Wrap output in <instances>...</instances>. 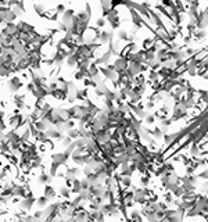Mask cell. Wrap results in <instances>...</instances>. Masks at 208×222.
<instances>
[{"label": "cell", "instance_id": "6da1fadb", "mask_svg": "<svg viewBox=\"0 0 208 222\" xmlns=\"http://www.w3.org/2000/svg\"><path fill=\"white\" fill-rule=\"evenodd\" d=\"M35 203V199L32 196L26 197V199L21 200L20 201V206H21V211H29V210L32 208V206H34Z\"/></svg>", "mask_w": 208, "mask_h": 222}, {"label": "cell", "instance_id": "7a4b0ae2", "mask_svg": "<svg viewBox=\"0 0 208 222\" xmlns=\"http://www.w3.org/2000/svg\"><path fill=\"white\" fill-rule=\"evenodd\" d=\"M8 86H10V90L11 92H17L18 89L21 88V81H20V78H13L10 82H8Z\"/></svg>", "mask_w": 208, "mask_h": 222}, {"label": "cell", "instance_id": "3957f363", "mask_svg": "<svg viewBox=\"0 0 208 222\" xmlns=\"http://www.w3.org/2000/svg\"><path fill=\"white\" fill-rule=\"evenodd\" d=\"M52 158H53V161L54 162H57V164H65V161H67V158H68V156L65 154V153H60V154H54V156H52Z\"/></svg>", "mask_w": 208, "mask_h": 222}, {"label": "cell", "instance_id": "277c9868", "mask_svg": "<svg viewBox=\"0 0 208 222\" xmlns=\"http://www.w3.org/2000/svg\"><path fill=\"white\" fill-rule=\"evenodd\" d=\"M44 197H46L47 200H53L56 197V190L52 188V186L47 185L46 188H44Z\"/></svg>", "mask_w": 208, "mask_h": 222}, {"label": "cell", "instance_id": "5b68a950", "mask_svg": "<svg viewBox=\"0 0 208 222\" xmlns=\"http://www.w3.org/2000/svg\"><path fill=\"white\" fill-rule=\"evenodd\" d=\"M82 190H83V189H82V180L75 179V180H74V183H72V188H71V192H72V193L79 194Z\"/></svg>", "mask_w": 208, "mask_h": 222}, {"label": "cell", "instance_id": "8992f818", "mask_svg": "<svg viewBox=\"0 0 208 222\" xmlns=\"http://www.w3.org/2000/svg\"><path fill=\"white\" fill-rule=\"evenodd\" d=\"M38 182L42 183V185H46L47 186V183L50 182V175H47V174H40L39 178H38Z\"/></svg>", "mask_w": 208, "mask_h": 222}, {"label": "cell", "instance_id": "52a82bcc", "mask_svg": "<svg viewBox=\"0 0 208 222\" xmlns=\"http://www.w3.org/2000/svg\"><path fill=\"white\" fill-rule=\"evenodd\" d=\"M70 194H71V189L68 186H62L60 189V196L64 197V199H70Z\"/></svg>", "mask_w": 208, "mask_h": 222}, {"label": "cell", "instance_id": "ba28073f", "mask_svg": "<svg viewBox=\"0 0 208 222\" xmlns=\"http://www.w3.org/2000/svg\"><path fill=\"white\" fill-rule=\"evenodd\" d=\"M130 185H132V180H130L129 176H122V179H121V186H122L124 189H129Z\"/></svg>", "mask_w": 208, "mask_h": 222}, {"label": "cell", "instance_id": "9c48e42d", "mask_svg": "<svg viewBox=\"0 0 208 222\" xmlns=\"http://www.w3.org/2000/svg\"><path fill=\"white\" fill-rule=\"evenodd\" d=\"M46 135L53 139H62V133H60L58 131H47Z\"/></svg>", "mask_w": 208, "mask_h": 222}, {"label": "cell", "instance_id": "30bf717a", "mask_svg": "<svg viewBox=\"0 0 208 222\" xmlns=\"http://www.w3.org/2000/svg\"><path fill=\"white\" fill-rule=\"evenodd\" d=\"M36 204H38V207L39 208H43V207H46V204H47V199L46 197H39V199L36 200Z\"/></svg>", "mask_w": 208, "mask_h": 222}, {"label": "cell", "instance_id": "8fae6325", "mask_svg": "<svg viewBox=\"0 0 208 222\" xmlns=\"http://www.w3.org/2000/svg\"><path fill=\"white\" fill-rule=\"evenodd\" d=\"M58 167H60V164H57V162L53 161L52 167H50V175L54 176V175H56V172H57V168H58Z\"/></svg>", "mask_w": 208, "mask_h": 222}, {"label": "cell", "instance_id": "7c38bea8", "mask_svg": "<svg viewBox=\"0 0 208 222\" xmlns=\"http://www.w3.org/2000/svg\"><path fill=\"white\" fill-rule=\"evenodd\" d=\"M29 135H31V129H29V128H26V129H25V132H24V135L21 136V142L24 143V142H26V140H28V139H29Z\"/></svg>", "mask_w": 208, "mask_h": 222}, {"label": "cell", "instance_id": "4fadbf2b", "mask_svg": "<svg viewBox=\"0 0 208 222\" xmlns=\"http://www.w3.org/2000/svg\"><path fill=\"white\" fill-rule=\"evenodd\" d=\"M197 154H198V147H197V144H196V143H193L192 149H190V156L197 157Z\"/></svg>", "mask_w": 208, "mask_h": 222}, {"label": "cell", "instance_id": "5bb4252c", "mask_svg": "<svg viewBox=\"0 0 208 222\" xmlns=\"http://www.w3.org/2000/svg\"><path fill=\"white\" fill-rule=\"evenodd\" d=\"M146 221H147V222H160L156 214H148L147 217H146Z\"/></svg>", "mask_w": 208, "mask_h": 222}, {"label": "cell", "instance_id": "9a60e30c", "mask_svg": "<svg viewBox=\"0 0 208 222\" xmlns=\"http://www.w3.org/2000/svg\"><path fill=\"white\" fill-rule=\"evenodd\" d=\"M154 135V138L156 139H161L162 138V135H164V133H162V131H161V128H157V129H154V132H151Z\"/></svg>", "mask_w": 208, "mask_h": 222}, {"label": "cell", "instance_id": "2e32d148", "mask_svg": "<svg viewBox=\"0 0 208 222\" xmlns=\"http://www.w3.org/2000/svg\"><path fill=\"white\" fill-rule=\"evenodd\" d=\"M68 136L70 138H78V136H81V132L76 131V129H71V131H68Z\"/></svg>", "mask_w": 208, "mask_h": 222}, {"label": "cell", "instance_id": "e0dca14e", "mask_svg": "<svg viewBox=\"0 0 208 222\" xmlns=\"http://www.w3.org/2000/svg\"><path fill=\"white\" fill-rule=\"evenodd\" d=\"M164 200H165V203H166V204H172V201H174L175 199L172 197V193L169 192V193H166L165 196H164Z\"/></svg>", "mask_w": 208, "mask_h": 222}, {"label": "cell", "instance_id": "ac0fdd59", "mask_svg": "<svg viewBox=\"0 0 208 222\" xmlns=\"http://www.w3.org/2000/svg\"><path fill=\"white\" fill-rule=\"evenodd\" d=\"M194 38H197V39H203V38H206V31H198V32H194Z\"/></svg>", "mask_w": 208, "mask_h": 222}, {"label": "cell", "instance_id": "d6986e66", "mask_svg": "<svg viewBox=\"0 0 208 222\" xmlns=\"http://www.w3.org/2000/svg\"><path fill=\"white\" fill-rule=\"evenodd\" d=\"M140 182H142V185H143L144 188H146V186H147L148 183H150V178H148L147 175H143V176L140 178Z\"/></svg>", "mask_w": 208, "mask_h": 222}, {"label": "cell", "instance_id": "ffe728a7", "mask_svg": "<svg viewBox=\"0 0 208 222\" xmlns=\"http://www.w3.org/2000/svg\"><path fill=\"white\" fill-rule=\"evenodd\" d=\"M182 220H183V217H180L179 214H176L175 217H172V218H169V222H182Z\"/></svg>", "mask_w": 208, "mask_h": 222}, {"label": "cell", "instance_id": "44dd1931", "mask_svg": "<svg viewBox=\"0 0 208 222\" xmlns=\"http://www.w3.org/2000/svg\"><path fill=\"white\" fill-rule=\"evenodd\" d=\"M118 38H120V39H122V40H128V39H129V38H128V34L125 31H120V32H118Z\"/></svg>", "mask_w": 208, "mask_h": 222}, {"label": "cell", "instance_id": "7402d4cb", "mask_svg": "<svg viewBox=\"0 0 208 222\" xmlns=\"http://www.w3.org/2000/svg\"><path fill=\"white\" fill-rule=\"evenodd\" d=\"M35 10H36L38 14H43V13H44V11H43V7H42V6H38V4H35Z\"/></svg>", "mask_w": 208, "mask_h": 222}, {"label": "cell", "instance_id": "603a6c76", "mask_svg": "<svg viewBox=\"0 0 208 222\" xmlns=\"http://www.w3.org/2000/svg\"><path fill=\"white\" fill-rule=\"evenodd\" d=\"M198 178H203V179H208V170H206V171H203V172L198 175Z\"/></svg>", "mask_w": 208, "mask_h": 222}, {"label": "cell", "instance_id": "cb8c5ba5", "mask_svg": "<svg viewBox=\"0 0 208 222\" xmlns=\"http://www.w3.org/2000/svg\"><path fill=\"white\" fill-rule=\"evenodd\" d=\"M146 121H147V124H153L154 122V115H147V117H146Z\"/></svg>", "mask_w": 208, "mask_h": 222}, {"label": "cell", "instance_id": "d4e9b609", "mask_svg": "<svg viewBox=\"0 0 208 222\" xmlns=\"http://www.w3.org/2000/svg\"><path fill=\"white\" fill-rule=\"evenodd\" d=\"M106 25V20L104 18H99L97 20V26H104Z\"/></svg>", "mask_w": 208, "mask_h": 222}, {"label": "cell", "instance_id": "484cf974", "mask_svg": "<svg viewBox=\"0 0 208 222\" xmlns=\"http://www.w3.org/2000/svg\"><path fill=\"white\" fill-rule=\"evenodd\" d=\"M71 172L76 176V175H79V174H81V170H79V168H71Z\"/></svg>", "mask_w": 208, "mask_h": 222}, {"label": "cell", "instance_id": "4316f807", "mask_svg": "<svg viewBox=\"0 0 208 222\" xmlns=\"http://www.w3.org/2000/svg\"><path fill=\"white\" fill-rule=\"evenodd\" d=\"M57 13H61V14L65 13V11H64V6H62V4H58L57 6Z\"/></svg>", "mask_w": 208, "mask_h": 222}, {"label": "cell", "instance_id": "83f0119b", "mask_svg": "<svg viewBox=\"0 0 208 222\" xmlns=\"http://www.w3.org/2000/svg\"><path fill=\"white\" fill-rule=\"evenodd\" d=\"M151 42H153V40H151V39H146L144 42H143V46L146 47V49H147V47H148V46H150V44H151Z\"/></svg>", "mask_w": 208, "mask_h": 222}, {"label": "cell", "instance_id": "f1b7e54d", "mask_svg": "<svg viewBox=\"0 0 208 222\" xmlns=\"http://www.w3.org/2000/svg\"><path fill=\"white\" fill-rule=\"evenodd\" d=\"M185 53H186V54H189V56L190 54H194V50H193V49H187Z\"/></svg>", "mask_w": 208, "mask_h": 222}, {"label": "cell", "instance_id": "f546056e", "mask_svg": "<svg viewBox=\"0 0 208 222\" xmlns=\"http://www.w3.org/2000/svg\"><path fill=\"white\" fill-rule=\"evenodd\" d=\"M190 42H192V38H185V43L186 44H189Z\"/></svg>", "mask_w": 208, "mask_h": 222}]
</instances>
